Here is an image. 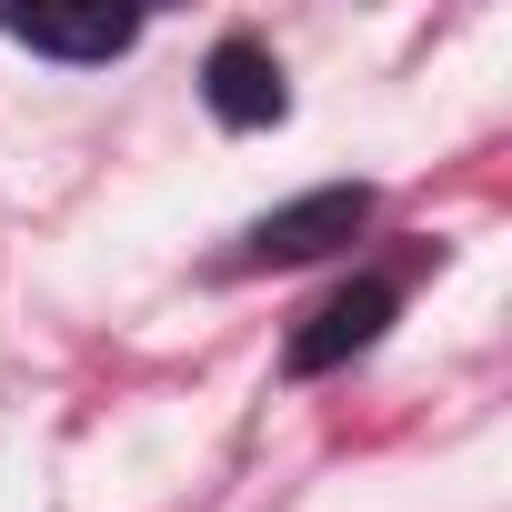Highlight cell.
<instances>
[{
	"mask_svg": "<svg viewBox=\"0 0 512 512\" xmlns=\"http://www.w3.org/2000/svg\"><path fill=\"white\" fill-rule=\"evenodd\" d=\"M362 231H372V191L362 181H322V191H302V201H282V211L251 221V262H262V272L332 262V251L362 241Z\"/></svg>",
	"mask_w": 512,
	"mask_h": 512,
	"instance_id": "obj_1",
	"label": "cell"
},
{
	"mask_svg": "<svg viewBox=\"0 0 512 512\" xmlns=\"http://www.w3.org/2000/svg\"><path fill=\"white\" fill-rule=\"evenodd\" d=\"M392 312H402V292H392L382 272L342 282V292H332V302H322V312H312V322L292 332L282 372H292V382H322V372H342L352 352H372V342H382V322H392Z\"/></svg>",
	"mask_w": 512,
	"mask_h": 512,
	"instance_id": "obj_2",
	"label": "cell"
},
{
	"mask_svg": "<svg viewBox=\"0 0 512 512\" xmlns=\"http://www.w3.org/2000/svg\"><path fill=\"white\" fill-rule=\"evenodd\" d=\"M201 101H211V121H221V131H272V121L292 111L282 61H272L262 41H221V51L201 61Z\"/></svg>",
	"mask_w": 512,
	"mask_h": 512,
	"instance_id": "obj_3",
	"label": "cell"
},
{
	"mask_svg": "<svg viewBox=\"0 0 512 512\" xmlns=\"http://www.w3.org/2000/svg\"><path fill=\"white\" fill-rule=\"evenodd\" d=\"M0 41L51 51V61H121L141 41V21L131 11H0Z\"/></svg>",
	"mask_w": 512,
	"mask_h": 512,
	"instance_id": "obj_4",
	"label": "cell"
}]
</instances>
